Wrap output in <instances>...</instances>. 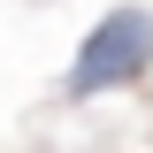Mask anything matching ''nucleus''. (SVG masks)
<instances>
[{
  "instance_id": "obj_1",
  "label": "nucleus",
  "mask_w": 153,
  "mask_h": 153,
  "mask_svg": "<svg viewBox=\"0 0 153 153\" xmlns=\"http://www.w3.org/2000/svg\"><path fill=\"white\" fill-rule=\"evenodd\" d=\"M146 61H153V16H146V8H115V16H100L92 38L76 46V61H69V92L92 100V92H107V84H130Z\"/></svg>"
}]
</instances>
